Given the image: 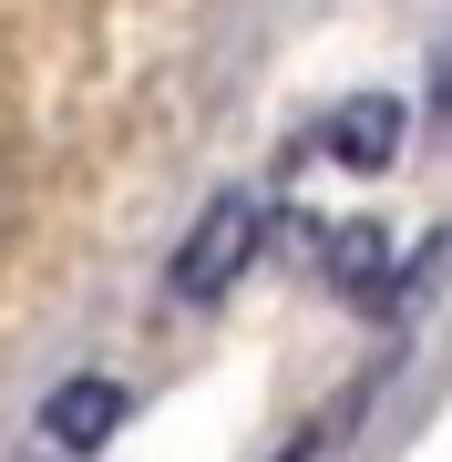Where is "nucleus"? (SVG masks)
I'll return each instance as SVG.
<instances>
[{"label": "nucleus", "mask_w": 452, "mask_h": 462, "mask_svg": "<svg viewBox=\"0 0 452 462\" xmlns=\"http://www.w3.org/2000/svg\"><path fill=\"white\" fill-rule=\"evenodd\" d=\"M257 247H268V196L226 185V196H206V206H196V226L175 236V257H165V288L185 298V309H206V298H226V288L257 267Z\"/></svg>", "instance_id": "nucleus-1"}, {"label": "nucleus", "mask_w": 452, "mask_h": 462, "mask_svg": "<svg viewBox=\"0 0 452 462\" xmlns=\"http://www.w3.org/2000/svg\"><path fill=\"white\" fill-rule=\"evenodd\" d=\"M401 124H411V114H401L391 93H350V103L329 114V134H318V144H329L350 175H381L391 154H401Z\"/></svg>", "instance_id": "nucleus-2"}, {"label": "nucleus", "mask_w": 452, "mask_h": 462, "mask_svg": "<svg viewBox=\"0 0 452 462\" xmlns=\"http://www.w3.org/2000/svg\"><path fill=\"white\" fill-rule=\"evenodd\" d=\"M114 421H124V391H114V380H93V370H83V380H62V391L42 401V442L62 452V462H72V452H93V442H114Z\"/></svg>", "instance_id": "nucleus-3"}, {"label": "nucleus", "mask_w": 452, "mask_h": 462, "mask_svg": "<svg viewBox=\"0 0 452 462\" xmlns=\"http://www.w3.org/2000/svg\"><path fill=\"white\" fill-rule=\"evenodd\" d=\"M339 421H350V401H339V411H329V421H309V431H299V442H288V452H268V462H318V452H329V431H339Z\"/></svg>", "instance_id": "nucleus-4"}, {"label": "nucleus", "mask_w": 452, "mask_h": 462, "mask_svg": "<svg viewBox=\"0 0 452 462\" xmlns=\"http://www.w3.org/2000/svg\"><path fill=\"white\" fill-rule=\"evenodd\" d=\"M432 103H442V114H452V62H442V72H432Z\"/></svg>", "instance_id": "nucleus-5"}]
</instances>
